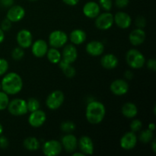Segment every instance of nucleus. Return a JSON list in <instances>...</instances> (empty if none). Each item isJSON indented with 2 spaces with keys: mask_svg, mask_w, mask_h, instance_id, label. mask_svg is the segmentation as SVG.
Instances as JSON below:
<instances>
[{
  "mask_svg": "<svg viewBox=\"0 0 156 156\" xmlns=\"http://www.w3.org/2000/svg\"><path fill=\"white\" fill-rule=\"evenodd\" d=\"M22 78L16 73H9L5 75L1 82V88L9 95H15L22 90Z\"/></svg>",
  "mask_w": 156,
  "mask_h": 156,
  "instance_id": "nucleus-1",
  "label": "nucleus"
},
{
  "mask_svg": "<svg viewBox=\"0 0 156 156\" xmlns=\"http://www.w3.org/2000/svg\"><path fill=\"white\" fill-rule=\"evenodd\" d=\"M106 114L105 105L98 101H92L88 104L85 111L87 120L91 124H98L103 121Z\"/></svg>",
  "mask_w": 156,
  "mask_h": 156,
  "instance_id": "nucleus-2",
  "label": "nucleus"
},
{
  "mask_svg": "<svg viewBox=\"0 0 156 156\" xmlns=\"http://www.w3.org/2000/svg\"><path fill=\"white\" fill-rule=\"evenodd\" d=\"M126 61L131 68L137 69L144 66L146 58L140 50L130 49L126 54Z\"/></svg>",
  "mask_w": 156,
  "mask_h": 156,
  "instance_id": "nucleus-3",
  "label": "nucleus"
},
{
  "mask_svg": "<svg viewBox=\"0 0 156 156\" xmlns=\"http://www.w3.org/2000/svg\"><path fill=\"white\" fill-rule=\"evenodd\" d=\"M7 109L12 115L16 117L25 115L28 112L27 101L21 98H15L9 101Z\"/></svg>",
  "mask_w": 156,
  "mask_h": 156,
  "instance_id": "nucleus-4",
  "label": "nucleus"
},
{
  "mask_svg": "<svg viewBox=\"0 0 156 156\" xmlns=\"http://www.w3.org/2000/svg\"><path fill=\"white\" fill-rule=\"evenodd\" d=\"M65 100V95L63 92L59 90H55L52 91L46 100V105L50 110H57L60 108Z\"/></svg>",
  "mask_w": 156,
  "mask_h": 156,
  "instance_id": "nucleus-5",
  "label": "nucleus"
},
{
  "mask_svg": "<svg viewBox=\"0 0 156 156\" xmlns=\"http://www.w3.org/2000/svg\"><path fill=\"white\" fill-rule=\"evenodd\" d=\"M67 41H68V36L66 33L62 30H53L49 35V44L54 48L59 49L64 47Z\"/></svg>",
  "mask_w": 156,
  "mask_h": 156,
  "instance_id": "nucleus-6",
  "label": "nucleus"
},
{
  "mask_svg": "<svg viewBox=\"0 0 156 156\" xmlns=\"http://www.w3.org/2000/svg\"><path fill=\"white\" fill-rule=\"evenodd\" d=\"M114 23V15L109 12L100 13L95 18V26L99 30H108L112 27Z\"/></svg>",
  "mask_w": 156,
  "mask_h": 156,
  "instance_id": "nucleus-7",
  "label": "nucleus"
},
{
  "mask_svg": "<svg viewBox=\"0 0 156 156\" xmlns=\"http://www.w3.org/2000/svg\"><path fill=\"white\" fill-rule=\"evenodd\" d=\"M62 150V146L60 142L52 140L45 142L43 145L42 151L47 156H56L59 155Z\"/></svg>",
  "mask_w": 156,
  "mask_h": 156,
  "instance_id": "nucleus-8",
  "label": "nucleus"
},
{
  "mask_svg": "<svg viewBox=\"0 0 156 156\" xmlns=\"http://www.w3.org/2000/svg\"><path fill=\"white\" fill-rule=\"evenodd\" d=\"M47 120V115L45 112L42 110H37V111L30 112L28 117V123L32 127L39 128L45 123Z\"/></svg>",
  "mask_w": 156,
  "mask_h": 156,
  "instance_id": "nucleus-9",
  "label": "nucleus"
},
{
  "mask_svg": "<svg viewBox=\"0 0 156 156\" xmlns=\"http://www.w3.org/2000/svg\"><path fill=\"white\" fill-rule=\"evenodd\" d=\"M25 16V10L21 5H12L8 10L6 14V18L9 20L12 23L18 22L24 18Z\"/></svg>",
  "mask_w": 156,
  "mask_h": 156,
  "instance_id": "nucleus-10",
  "label": "nucleus"
},
{
  "mask_svg": "<svg viewBox=\"0 0 156 156\" xmlns=\"http://www.w3.org/2000/svg\"><path fill=\"white\" fill-rule=\"evenodd\" d=\"M16 41L20 47L23 49L28 48L33 43V36L30 30L22 29L17 34Z\"/></svg>",
  "mask_w": 156,
  "mask_h": 156,
  "instance_id": "nucleus-11",
  "label": "nucleus"
},
{
  "mask_svg": "<svg viewBox=\"0 0 156 156\" xmlns=\"http://www.w3.org/2000/svg\"><path fill=\"white\" fill-rule=\"evenodd\" d=\"M137 144V136L134 132L126 133L120 140V145L124 150H132Z\"/></svg>",
  "mask_w": 156,
  "mask_h": 156,
  "instance_id": "nucleus-12",
  "label": "nucleus"
},
{
  "mask_svg": "<svg viewBox=\"0 0 156 156\" xmlns=\"http://www.w3.org/2000/svg\"><path fill=\"white\" fill-rule=\"evenodd\" d=\"M61 144L67 152L73 153L76 152L78 147V140L73 134L66 133L62 137Z\"/></svg>",
  "mask_w": 156,
  "mask_h": 156,
  "instance_id": "nucleus-13",
  "label": "nucleus"
},
{
  "mask_svg": "<svg viewBox=\"0 0 156 156\" xmlns=\"http://www.w3.org/2000/svg\"><path fill=\"white\" fill-rule=\"evenodd\" d=\"M111 92L117 96H123L129 91V85L123 79H116L110 86Z\"/></svg>",
  "mask_w": 156,
  "mask_h": 156,
  "instance_id": "nucleus-14",
  "label": "nucleus"
},
{
  "mask_svg": "<svg viewBox=\"0 0 156 156\" xmlns=\"http://www.w3.org/2000/svg\"><path fill=\"white\" fill-rule=\"evenodd\" d=\"M80 151L85 155H91L94 154V146L92 140L88 136H83L78 141Z\"/></svg>",
  "mask_w": 156,
  "mask_h": 156,
  "instance_id": "nucleus-15",
  "label": "nucleus"
},
{
  "mask_svg": "<svg viewBox=\"0 0 156 156\" xmlns=\"http://www.w3.org/2000/svg\"><path fill=\"white\" fill-rule=\"evenodd\" d=\"M31 52L34 56L37 58L44 57L46 56L48 50V44L44 40H37L31 44Z\"/></svg>",
  "mask_w": 156,
  "mask_h": 156,
  "instance_id": "nucleus-16",
  "label": "nucleus"
},
{
  "mask_svg": "<svg viewBox=\"0 0 156 156\" xmlns=\"http://www.w3.org/2000/svg\"><path fill=\"white\" fill-rule=\"evenodd\" d=\"M114 23L121 29H127L132 24V18L129 14L124 12H118L114 16Z\"/></svg>",
  "mask_w": 156,
  "mask_h": 156,
  "instance_id": "nucleus-17",
  "label": "nucleus"
},
{
  "mask_svg": "<svg viewBox=\"0 0 156 156\" xmlns=\"http://www.w3.org/2000/svg\"><path fill=\"white\" fill-rule=\"evenodd\" d=\"M83 14L88 18H95L101 13V7L99 4L93 1L88 2L83 6Z\"/></svg>",
  "mask_w": 156,
  "mask_h": 156,
  "instance_id": "nucleus-18",
  "label": "nucleus"
},
{
  "mask_svg": "<svg viewBox=\"0 0 156 156\" xmlns=\"http://www.w3.org/2000/svg\"><path fill=\"white\" fill-rule=\"evenodd\" d=\"M85 50L88 54L92 56H101L105 51V46L103 43L98 41H91L86 45Z\"/></svg>",
  "mask_w": 156,
  "mask_h": 156,
  "instance_id": "nucleus-19",
  "label": "nucleus"
},
{
  "mask_svg": "<svg viewBox=\"0 0 156 156\" xmlns=\"http://www.w3.org/2000/svg\"><path fill=\"white\" fill-rule=\"evenodd\" d=\"M62 59L65 60L66 62L72 64L77 59L78 57V50L77 48L73 44H69L64 47L62 50Z\"/></svg>",
  "mask_w": 156,
  "mask_h": 156,
  "instance_id": "nucleus-20",
  "label": "nucleus"
},
{
  "mask_svg": "<svg viewBox=\"0 0 156 156\" xmlns=\"http://www.w3.org/2000/svg\"><path fill=\"white\" fill-rule=\"evenodd\" d=\"M146 32L142 28H136L130 32L129 35V42L133 46H139L143 44L146 40Z\"/></svg>",
  "mask_w": 156,
  "mask_h": 156,
  "instance_id": "nucleus-21",
  "label": "nucleus"
},
{
  "mask_svg": "<svg viewBox=\"0 0 156 156\" xmlns=\"http://www.w3.org/2000/svg\"><path fill=\"white\" fill-rule=\"evenodd\" d=\"M119 60L117 56L111 53L104 55L101 59V64L106 69H114L118 66Z\"/></svg>",
  "mask_w": 156,
  "mask_h": 156,
  "instance_id": "nucleus-22",
  "label": "nucleus"
},
{
  "mask_svg": "<svg viewBox=\"0 0 156 156\" xmlns=\"http://www.w3.org/2000/svg\"><path fill=\"white\" fill-rule=\"evenodd\" d=\"M86 33L82 29H75L70 33L69 39L74 45H80L86 41Z\"/></svg>",
  "mask_w": 156,
  "mask_h": 156,
  "instance_id": "nucleus-23",
  "label": "nucleus"
},
{
  "mask_svg": "<svg viewBox=\"0 0 156 156\" xmlns=\"http://www.w3.org/2000/svg\"><path fill=\"white\" fill-rule=\"evenodd\" d=\"M122 114L126 118H134L138 114V108L135 104L132 102H126L122 107Z\"/></svg>",
  "mask_w": 156,
  "mask_h": 156,
  "instance_id": "nucleus-24",
  "label": "nucleus"
},
{
  "mask_svg": "<svg viewBox=\"0 0 156 156\" xmlns=\"http://www.w3.org/2000/svg\"><path fill=\"white\" fill-rule=\"evenodd\" d=\"M59 66L60 69H62V73H64L66 76L69 79H72L74 77L76 74V70L71 64L69 62H66L65 60L61 59V60L59 62Z\"/></svg>",
  "mask_w": 156,
  "mask_h": 156,
  "instance_id": "nucleus-25",
  "label": "nucleus"
},
{
  "mask_svg": "<svg viewBox=\"0 0 156 156\" xmlns=\"http://www.w3.org/2000/svg\"><path fill=\"white\" fill-rule=\"evenodd\" d=\"M24 148H25L27 150L30 151V152H34V151H37L38 149L41 147V143L40 141L36 138V137L34 136H30L26 138L24 140V143H23Z\"/></svg>",
  "mask_w": 156,
  "mask_h": 156,
  "instance_id": "nucleus-26",
  "label": "nucleus"
},
{
  "mask_svg": "<svg viewBox=\"0 0 156 156\" xmlns=\"http://www.w3.org/2000/svg\"><path fill=\"white\" fill-rule=\"evenodd\" d=\"M46 55H47L48 60L51 63L53 64H58L59 61L61 60V59H62L61 53L58 50L57 48H54V47H51L50 49H48Z\"/></svg>",
  "mask_w": 156,
  "mask_h": 156,
  "instance_id": "nucleus-27",
  "label": "nucleus"
},
{
  "mask_svg": "<svg viewBox=\"0 0 156 156\" xmlns=\"http://www.w3.org/2000/svg\"><path fill=\"white\" fill-rule=\"evenodd\" d=\"M153 132L149 129L142 131L140 134V136H139L140 142H142V143H144V144H147V143H151V141L153 140Z\"/></svg>",
  "mask_w": 156,
  "mask_h": 156,
  "instance_id": "nucleus-28",
  "label": "nucleus"
},
{
  "mask_svg": "<svg viewBox=\"0 0 156 156\" xmlns=\"http://www.w3.org/2000/svg\"><path fill=\"white\" fill-rule=\"evenodd\" d=\"M26 101H27V110L30 112H33V111H37V110H39L40 108H41L40 101L37 98H30Z\"/></svg>",
  "mask_w": 156,
  "mask_h": 156,
  "instance_id": "nucleus-29",
  "label": "nucleus"
},
{
  "mask_svg": "<svg viewBox=\"0 0 156 156\" xmlns=\"http://www.w3.org/2000/svg\"><path fill=\"white\" fill-rule=\"evenodd\" d=\"M60 129L65 133H72L76 129V126L72 121H64L61 123Z\"/></svg>",
  "mask_w": 156,
  "mask_h": 156,
  "instance_id": "nucleus-30",
  "label": "nucleus"
},
{
  "mask_svg": "<svg viewBox=\"0 0 156 156\" xmlns=\"http://www.w3.org/2000/svg\"><path fill=\"white\" fill-rule=\"evenodd\" d=\"M9 94L4 91H0V111H4L7 109L8 105L9 104Z\"/></svg>",
  "mask_w": 156,
  "mask_h": 156,
  "instance_id": "nucleus-31",
  "label": "nucleus"
},
{
  "mask_svg": "<svg viewBox=\"0 0 156 156\" xmlns=\"http://www.w3.org/2000/svg\"><path fill=\"white\" fill-rule=\"evenodd\" d=\"M24 56V49L21 47H15L12 52V57L14 60H21Z\"/></svg>",
  "mask_w": 156,
  "mask_h": 156,
  "instance_id": "nucleus-32",
  "label": "nucleus"
},
{
  "mask_svg": "<svg viewBox=\"0 0 156 156\" xmlns=\"http://www.w3.org/2000/svg\"><path fill=\"white\" fill-rule=\"evenodd\" d=\"M99 5L105 12H110L113 7L112 0H99Z\"/></svg>",
  "mask_w": 156,
  "mask_h": 156,
  "instance_id": "nucleus-33",
  "label": "nucleus"
},
{
  "mask_svg": "<svg viewBox=\"0 0 156 156\" xmlns=\"http://www.w3.org/2000/svg\"><path fill=\"white\" fill-rule=\"evenodd\" d=\"M142 126H143L142 122L140 120H138V119H136V120H133L131 122L129 127H130V129L132 132L136 133L141 129Z\"/></svg>",
  "mask_w": 156,
  "mask_h": 156,
  "instance_id": "nucleus-34",
  "label": "nucleus"
},
{
  "mask_svg": "<svg viewBox=\"0 0 156 156\" xmlns=\"http://www.w3.org/2000/svg\"><path fill=\"white\" fill-rule=\"evenodd\" d=\"M9 67V66L8 61L3 58H0V76H3L7 73Z\"/></svg>",
  "mask_w": 156,
  "mask_h": 156,
  "instance_id": "nucleus-35",
  "label": "nucleus"
},
{
  "mask_svg": "<svg viewBox=\"0 0 156 156\" xmlns=\"http://www.w3.org/2000/svg\"><path fill=\"white\" fill-rule=\"evenodd\" d=\"M136 26L138 28H144L146 25V20L144 17L143 16H139L137 17L136 19Z\"/></svg>",
  "mask_w": 156,
  "mask_h": 156,
  "instance_id": "nucleus-36",
  "label": "nucleus"
},
{
  "mask_svg": "<svg viewBox=\"0 0 156 156\" xmlns=\"http://www.w3.org/2000/svg\"><path fill=\"white\" fill-rule=\"evenodd\" d=\"M0 27L2 29V30L4 32L8 31V30H10L11 27H12V22H11L8 18H5V19H4L2 21L1 27Z\"/></svg>",
  "mask_w": 156,
  "mask_h": 156,
  "instance_id": "nucleus-37",
  "label": "nucleus"
},
{
  "mask_svg": "<svg viewBox=\"0 0 156 156\" xmlns=\"http://www.w3.org/2000/svg\"><path fill=\"white\" fill-rule=\"evenodd\" d=\"M129 0H115V5L119 9H123L129 5Z\"/></svg>",
  "mask_w": 156,
  "mask_h": 156,
  "instance_id": "nucleus-38",
  "label": "nucleus"
},
{
  "mask_svg": "<svg viewBox=\"0 0 156 156\" xmlns=\"http://www.w3.org/2000/svg\"><path fill=\"white\" fill-rule=\"evenodd\" d=\"M9 146V140L5 136H0V148L1 149H5Z\"/></svg>",
  "mask_w": 156,
  "mask_h": 156,
  "instance_id": "nucleus-39",
  "label": "nucleus"
},
{
  "mask_svg": "<svg viewBox=\"0 0 156 156\" xmlns=\"http://www.w3.org/2000/svg\"><path fill=\"white\" fill-rule=\"evenodd\" d=\"M146 66H147V68L149 69L152 70V71L155 72L156 70V62L154 59H149Z\"/></svg>",
  "mask_w": 156,
  "mask_h": 156,
  "instance_id": "nucleus-40",
  "label": "nucleus"
},
{
  "mask_svg": "<svg viewBox=\"0 0 156 156\" xmlns=\"http://www.w3.org/2000/svg\"><path fill=\"white\" fill-rule=\"evenodd\" d=\"M14 1L15 0H1L0 3L4 7H11L12 5H13Z\"/></svg>",
  "mask_w": 156,
  "mask_h": 156,
  "instance_id": "nucleus-41",
  "label": "nucleus"
},
{
  "mask_svg": "<svg viewBox=\"0 0 156 156\" xmlns=\"http://www.w3.org/2000/svg\"><path fill=\"white\" fill-rule=\"evenodd\" d=\"M62 2L67 5L75 6L79 3V0H62Z\"/></svg>",
  "mask_w": 156,
  "mask_h": 156,
  "instance_id": "nucleus-42",
  "label": "nucleus"
},
{
  "mask_svg": "<svg viewBox=\"0 0 156 156\" xmlns=\"http://www.w3.org/2000/svg\"><path fill=\"white\" fill-rule=\"evenodd\" d=\"M124 76L126 79H132L133 78V72H131L130 70H127V71L125 72Z\"/></svg>",
  "mask_w": 156,
  "mask_h": 156,
  "instance_id": "nucleus-43",
  "label": "nucleus"
},
{
  "mask_svg": "<svg viewBox=\"0 0 156 156\" xmlns=\"http://www.w3.org/2000/svg\"><path fill=\"white\" fill-rule=\"evenodd\" d=\"M5 40V34H4V31L2 30V29L0 27V44H2V43Z\"/></svg>",
  "mask_w": 156,
  "mask_h": 156,
  "instance_id": "nucleus-44",
  "label": "nucleus"
},
{
  "mask_svg": "<svg viewBox=\"0 0 156 156\" xmlns=\"http://www.w3.org/2000/svg\"><path fill=\"white\" fill-rule=\"evenodd\" d=\"M148 129H150L151 131L154 132L155 129V124L154 123H151L149 124V126H148Z\"/></svg>",
  "mask_w": 156,
  "mask_h": 156,
  "instance_id": "nucleus-45",
  "label": "nucleus"
},
{
  "mask_svg": "<svg viewBox=\"0 0 156 156\" xmlns=\"http://www.w3.org/2000/svg\"><path fill=\"white\" fill-rule=\"evenodd\" d=\"M151 142H152V141H151ZM151 146H152V151H153V152L155 153V152H156V141H155V140H154L151 143Z\"/></svg>",
  "mask_w": 156,
  "mask_h": 156,
  "instance_id": "nucleus-46",
  "label": "nucleus"
},
{
  "mask_svg": "<svg viewBox=\"0 0 156 156\" xmlns=\"http://www.w3.org/2000/svg\"><path fill=\"white\" fill-rule=\"evenodd\" d=\"M73 156H84L85 155H84L83 153H82V152H73Z\"/></svg>",
  "mask_w": 156,
  "mask_h": 156,
  "instance_id": "nucleus-47",
  "label": "nucleus"
},
{
  "mask_svg": "<svg viewBox=\"0 0 156 156\" xmlns=\"http://www.w3.org/2000/svg\"><path fill=\"white\" fill-rule=\"evenodd\" d=\"M3 130H4V129H3V126L1 124V123H0V136L2 134Z\"/></svg>",
  "mask_w": 156,
  "mask_h": 156,
  "instance_id": "nucleus-48",
  "label": "nucleus"
},
{
  "mask_svg": "<svg viewBox=\"0 0 156 156\" xmlns=\"http://www.w3.org/2000/svg\"><path fill=\"white\" fill-rule=\"evenodd\" d=\"M29 1H30V2H35V1H37V0H29Z\"/></svg>",
  "mask_w": 156,
  "mask_h": 156,
  "instance_id": "nucleus-49",
  "label": "nucleus"
},
{
  "mask_svg": "<svg viewBox=\"0 0 156 156\" xmlns=\"http://www.w3.org/2000/svg\"><path fill=\"white\" fill-rule=\"evenodd\" d=\"M1 89H2V88H1V84H0V91H1Z\"/></svg>",
  "mask_w": 156,
  "mask_h": 156,
  "instance_id": "nucleus-50",
  "label": "nucleus"
},
{
  "mask_svg": "<svg viewBox=\"0 0 156 156\" xmlns=\"http://www.w3.org/2000/svg\"><path fill=\"white\" fill-rule=\"evenodd\" d=\"M0 1H1V0H0Z\"/></svg>",
  "mask_w": 156,
  "mask_h": 156,
  "instance_id": "nucleus-51",
  "label": "nucleus"
}]
</instances>
